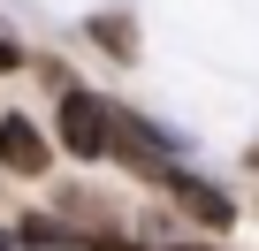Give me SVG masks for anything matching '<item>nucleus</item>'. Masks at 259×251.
Returning a JSON list of instances; mask_svg holds the SVG:
<instances>
[{"label":"nucleus","mask_w":259,"mask_h":251,"mask_svg":"<svg viewBox=\"0 0 259 251\" xmlns=\"http://www.w3.org/2000/svg\"><path fill=\"white\" fill-rule=\"evenodd\" d=\"M61 145H69L76 160H99V153L114 145V107L92 99V91H69V99H61Z\"/></svg>","instance_id":"obj_1"},{"label":"nucleus","mask_w":259,"mask_h":251,"mask_svg":"<svg viewBox=\"0 0 259 251\" xmlns=\"http://www.w3.org/2000/svg\"><path fill=\"white\" fill-rule=\"evenodd\" d=\"M0 168L8 175H46V137L31 130V114H0Z\"/></svg>","instance_id":"obj_2"},{"label":"nucleus","mask_w":259,"mask_h":251,"mask_svg":"<svg viewBox=\"0 0 259 251\" xmlns=\"http://www.w3.org/2000/svg\"><path fill=\"white\" fill-rule=\"evenodd\" d=\"M168 183H176V198H183L191 221H206V228H229V221H236L229 190H213V183H198V175H168Z\"/></svg>","instance_id":"obj_3"},{"label":"nucleus","mask_w":259,"mask_h":251,"mask_svg":"<svg viewBox=\"0 0 259 251\" xmlns=\"http://www.w3.org/2000/svg\"><path fill=\"white\" fill-rule=\"evenodd\" d=\"M16 61H23V54H16V46H8V38H0V76H8V69H16Z\"/></svg>","instance_id":"obj_4"},{"label":"nucleus","mask_w":259,"mask_h":251,"mask_svg":"<svg viewBox=\"0 0 259 251\" xmlns=\"http://www.w3.org/2000/svg\"><path fill=\"white\" fill-rule=\"evenodd\" d=\"M92 251H145V243H122V236H107V243H92Z\"/></svg>","instance_id":"obj_5"},{"label":"nucleus","mask_w":259,"mask_h":251,"mask_svg":"<svg viewBox=\"0 0 259 251\" xmlns=\"http://www.w3.org/2000/svg\"><path fill=\"white\" fill-rule=\"evenodd\" d=\"M191 251H206V243H191Z\"/></svg>","instance_id":"obj_6"}]
</instances>
